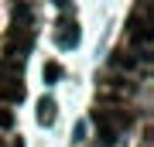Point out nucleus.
<instances>
[{"mask_svg": "<svg viewBox=\"0 0 154 147\" xmlns=\"http://www.w3.org/2000/svg\"><path fill=\"white\" fill-rule=\"evenodd\" d=\"M93 123L99 127V137H103V144H106V147H113V144H116V137H120V130L130 123V116L96 106V109H93Z\"/></svg>", "mask_w": 154, "mask_h": 147, "instance_id": "1", "label": "nucleus"}, {"mask_svg": "<svg viewBox=\"0 0 154 147\" xmlns=\"http://www.w3.org/2000/svg\"><path fill=\"white\" fill-rule=\"evenodd\" d=\"M79 38H82V31H79V24L72 21V17H62L58 21V31H55V41L58 48H75Z\"/></svg>", "mask_w": 154, "mask_h": 147, "instance_id": "2", "label": "nucleus"}, {"mask_svg": "<svg viewBox=\"0 0 154 147\" xmlns=\"http://www.w3.org/2000/svg\"><path fill=\"white\" fill-rule=\"evenodd\" d=\"M21 99H24L21 75H0V103H21Z\"/></svg>", "mask_w": 154, "mask_h": 147, "instance_id": "3", "label": "nucleus"}, {"mask_svg": "<svg viewBox=\"0 0 154 147\" xmlns=\"http://www.w3.org/2000/svg\"><path fill=\"white\" fill-rule=\"evenodd\" d=\"M31 24H34L31 7H28V4H17V7H14V31H31Z\"/></svg>", "mask_w": 154, "mask_h": 147, "instance_id": "4", "label": "nucleus"}, {"mask_svg": "<svg viewBox=\"0 0 154 147\" xmlns=\"http://www.w3.org/2000/svg\"><path fill=\"white\" fill-rule=\"evenodd\" d=\"M55 99H41V103H38V123L41 127H51V123H55Z\"/></svg>", "mask_w": 154, "mask_h": 147, "instance_id": "5", "label": "nucleus"}, {"mask_svg": "<svg viewBox=\"0 0 154 147\" xmlns=\"http://www.w3.org/2000/svg\"><path fill=\"white\" fill-rule=\"evenodd\" d=\"M134 62H137V58H134V51H113V65L116 69H134Z\"/></svg>", "mask_w": 154, "mask_h": 147, "instance_id": "6", "label": "nucleus"}, {"mask_svg": "<svg viewBox=\"0 0 154 147\" xmlns=\"http://www.w3.org/2000/svg\"><path fill=\"white\" fill-rule=\"evenodd\" d=\"M41 75H45V82L51 86V82H58V79H62V65H58V62H45Z\"/></svg>", "mask_w": 154, "mask_h": 147, "instance_id": "7", "label": "nucleus"}, {"mask_svg": "<svg viewBox=\"0 0 154 147\" xmlns=\"http://www.w3.org/2000/svg\"><path fill=\"white\" fill-rule=\"evenodd\" d=\"M14 127V113L11 109H0V130H11Z\"/></svg>", "mask_w": 154, "mask_h": 147, "instance_id": "8", "label": "nucleus"}, {"mask_svg": "<svg viewBox=\"0 0 154 147\" xmlns=\"http://www.w3.org/2000/svg\"><path fill=\"white\" fill-rule=\"evenodd\" d=\"M55 4H58V7H62V11H65V7H69V0H55Z\"/></svg>", "mask_w": 154, "mask_h": 147, "instance_id": "9", "label": "nucleus"}, {"mask_svg": "<svg viewBox=\"0 0 154 147\" xmlns=\"http://www.w3.org/2000/svg\"><path fill=\"white\" fill-rule=\"evenodd\" d=\"M14 147H24V140H14Z\"/></svg>", "mask_w": 154, "mask_h": 147, "instance_id": "10", "label": "nucleus"}]
</instances>
